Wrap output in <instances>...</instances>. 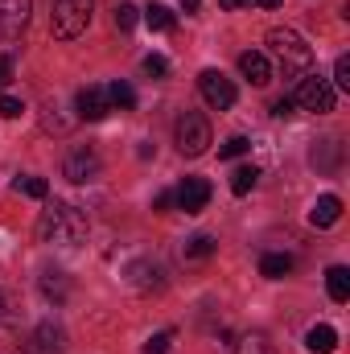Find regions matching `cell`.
Masks as SVG:
<instances>
[{"label": "cell", "mask_w": 350, "mask_h": 354, "mask_svg": "<svg viewBox=\"0 0 350 354\" xmlns=\"http://www.w3.org/2000/svg\"><path fill=\"white\" fill-rule=\"evenodd\" d=\"M87 227L91 223L79 206L54 202V206H46L42 218H37V239H42V243H58V248H75V243L87 239Z\"/></svg>", "instance_id": "cell-1"}, {"label": "cell", "mask_w": 350, "mask_h": 354, "mask_svg": "<svg viewBox=\"0 0 350 354\" xmlns=\"http://www.w3.org/2000/svg\"><path fill=\"white\" fill-rule=\"evenodd\" d=\"M268 50H272V58L280 62L284 79L305 75V71L313 66V46H309L297 29H272V33H268Z\"/></svg>", "instance_id": "cell-2"}, {"label": "cell", "mask_w": 350, "mask_h": 354, "mask_svg": "<svg viewBox=\"0 0 350 354\" xmlns=\"http://www.w3.org/2000/svg\"><path fill=\"white\" fill-rule=\"evenodd\" d=\"M91 8H95V0H54V37H62V41H75V37H83L91 25Z\"/></svg>", "instance_id": "cell-3"}, {"label": "cell", "mask_w": 350, "mask_h": 354, "mask_svg": "<svg viewBox=\"0 0 350 354\" xmlns=\"http://www.w3.org/2000/svg\"><path fill=\"white\" fill-rule=\"evenodd\" d=\"M293 103H297V107H305V111L326 115V111H334L338 91H334L330 79H322V75H301V79H297V91H293Z\"/></svg>", "instance_id": "cell-4"}, {"label": "cell", "mask_w": 350, "mask_h": 354, "mask_svg": "<svg viewBox=\"0 0 350 354\" xmlns=\"http://www.w3.org/2000/svg\"><path fill=\"white\" fill-rule=\"evenodd\" d=\"M174 136H177L181 157H202V153L210 149V124H206V115H198V111H185V115L177 120Z\"/></svg>", "instance_id": "cell-5"}, {"label": "cell", "mask_w": 350, "mask_h": 354, "mask_svg": "<svg viewBox=\"0 0 350 354\" xmlns=\"http://www.w3.org/2000/svg\"><path fill=\"white\" fill-rule=\"evenodd\" d=\"M198 91H202V99H206L214 111L235 107V83H231L223 71H202V75H198Z\"/></svg>", "instance_id": "cell-6"}, {"label": "cell", "mask_w": 350, "mask_h": 354, "mask_svg": "<svg viewBox=\"0 0 350 354\" xmlns=\"http://www.w3.org/2000/svg\"><path fill=\"white\" fill-rule=\"evenodd\" d=\"M206 202H210V181H206V177H185L174 189V206L185 210V214H202Z\"/></svg>", "instance_id": "cell-7"}, {"label": "cell", "mask_w": 350, "mask_h": 354, "mask_svg": "<svg viewBox=\"0 0 350 354\" xmlns=\"http://www.w3.org/2000/svg\"><path fill=\"white\" fill-rule=\"evenodd\" d=\"M29 25V0H0V46L17 41Z\"/></svg>", "instance_id": "cell-8"}, {"label": "cell", "mask_w": 350, "mask_h": 354, "mask_svg": "<svg viewBox=\"0 0 350 354\" xmlns=\"http://www.w3.org/2000/svg\"><path fill=\"white\" fill-rule=\"evenodd\" d=\"M62 174L71 177V181H95V177L103 174V161H99V153L95 149H71V157H66V165H62Z\"/></svg>", "instance_id": "cell-9"}, {"label": "cell", "mask_w": 350, "mask_h": 354, "mask_svg": "<svg viewBox=\"0 0 350 354\" xmlns=\"http://www.w3.org/2000/svg\"><path fill=\"white\" fill-rule=\"evenodd\" d=\"M75 103H79V120H91V124H99V120L111 111V103H107V87H95V83L79 91Z\"/></svg>", "instance_id": "cell-10"}, {"label": "cell", "mask_w": 350, "mask_h": 354, "mask_svg": "<svg viewBox=\"0 0 350 354\" xmlns=\"http://www.w3.org/2000/svg\"><path fill=\"white\" fill-rule=\"evenodd\" d=\"M128 280H132L140 292L165 288V272H161V264H153V260H136V264H128Z\"/></svg>", "instance_id": "cell-11"}, {"label": "cell", "mask_w": 350, "mask_h": 354, "mask_svg": "<svg viewBox=\"0 0 350 354\" xmlns=\"http://www.w3.org/2000/svg\"><path fill=\"white\" fill-rule=\"evenodd\" d=\"M239 71H243V79H252L256 87H268V83H272L268 54H260V50H248V54H239Z\"/></svg>", "instance_id": "cell-12"}, {"label": "cell", "mask_w": 350, "mask_h": 354, "mask_svg": "<svg viewBox=\"0 0 350 354\" xmlns=\"http://www.w3.org/2000/svg\"><path fill=\"white\" fill-rule=\"evenodd\" d=\"M338 218H342V198H334V194H322L313 202V210H309V223L313 227H334Z\"/></svg>", "instance_id": "cell-13"}, {"label": "cell", "mask_w": 350, "mask_h": 354, "mask_svg": "<svg viewBox=\"0 0 350 354\" xmlns=\"http://www.w3.org/2000/svg\"><path fill=\"white\" fill-rule=\"evenodd\" d=\"M305 346L313 354H334L338 351V330H334V326H313V330L305 334Z\"/></svg>", "instance_id": "cell-14"}, {"label": "cell", "mask_w": 350, "mask_h": 354, "mask_svg": "<svg viewBox=\"0 0 350 354\" xmlns=\"http://www.w3.org/2000/svg\"><path fill=\"white\" fill-rule=\"evenodd\" d=\"M326 292H330V301H350V268L334 264L330 272H326Z\"/></svg>", "instance_id": "cell-15"}, {"label": "cell", "mask_w": 350, "mask_h": 354, "mask_svg": "<svg viewBox=\"0 0 350 354\" xmlns=\"http://www.w3.org/2000/svg\"><path fill=\"white\" fill-rule=\"evenodd\" d=\"M214 252H219V239L214 235H194V239L181 243V256L185 260H210Z\"/></svg>", "instance_id": "cell-16"}, {"label": "cell", "mask_w": 350, "mask_h": 354, "mask_svg": "<svg viewBox=\"0 0 350 354\" xmlns=\"http://www.w3.org/2000/svg\"><path fill=\"white\" fill-rule=\"evenodd\" d=\"M293 272V256H284V252H268L260 260V276H268V280H284Z\"/></svg>", "instance_id": "cell-17"}, {"label": "cell", "mask_w": 350, "mask_h": 354, "mask_svg": "<svg viewBox=\"0 0 350 354\" xmlns=\"http://www.w3.org/2000/svg\"><path fill=\"white\" fill-rule=\"evenodd\" d=\"M107 103H111V107H120V111H132V107H136V91L128 87L124 79H116V83L107 87Z\"/></svg>", "instance_id": "cell-18"}, {"label": "cell", "mask_w": 350, "mask_h": 354, "mask_svg": "<svg viewBox=\"0 0 350 354\" xmlns=\"http://www.w3.org/2000/svg\"><path fill=\"white\" fill-rule=\"evenodd\" d=\"M256 181H260V169H256V165H239V169L231 174V194H239V198H243V194H252V189H256Z\"/></svg>", "instance_id": "cell-19"}, {"label": "cell", "mask_w": 350, "mask_h": 354, "mask_svg": "<svg viewBox=\"0 0 350 354\" xmlns=\"http://www.w3.org/2000/svg\"><path fill=\"white\" fill-rule=\"evenodd\" d=\"M145 21H149L153 33H169V29H174V12H169L165 4H149V8H145Z\"/></svg>", "instance_id": "cell-20"}, {"label": "cell", "mask_w": 350, "mask_h": 354, "mask_svg": "<svg viewBox=\"0 0 350 354\" xmlns=\"http://www.w3.org/2000/svg\"><path fill=\"white\" fill-rule=\"evenodd\" d=\"M12 189L25 194V198H46V194H50V181H46V177H17Z\"/></svg>", "instance_id": "cell-21"}, {"label": "cell", "mask_w": 350, "mask_h": 354, "mask_svg": "<svg viewBox=\"0 0 350 354\" xmlns=\"http://www.w3.org/2000/svg\"><path fill=\"white\" fill-rule=\"evenodd\" d=\"M231 354H272V351H268L264 334H243L239 342H231Z\"/></svg>", "instance_id": "cell-22"}, {"label": "cell", "mask_w": 350, "mask_h": 354, "mask_svg": "<svg viewBox=\"0 0 350 354\" xmlns=\"http://www.w3.org/2000/svg\"><path fill=\"white\" fill-rule=\"evenodd\" d=\"M58 111H62L58 103H46V111H42V128H46V132H66V128L75 124V120H62Z\"/></svg>", "instance_id": "cell-23"}, {"label": "cell", "mask_w": 350, "mask_h": 354, "mask_svg": "<svg viewBox=\"0 0 350 354\" xmlns=\"http://www.w3.org/2000/svg\"><path fill=\"white\" fill-rule=\"evenodd\" d=\"M248 149H252V140H248V136H231L227 145H219V157H223V161H235V157H243Z\"/></svg>", "instance_id": "cell-24"}, {"label": "cell", "mask_w": 350, "mask_h": 354, "mask_svg": "<svg viewBox=\"0 0 350 354\" xmlns=\"http://www.w3.org/2000/svg\"><path fill=\"white\" fill-rule=\"evenodd\" d=\"M37 338H42V351H54V354L66 351V346H62V330H58V326H42V330H37Z\"/></svg>", "instance_id": "cell-25"}, {"label": "cell", "mask_w": 350, "mask_h": 354, "mask_svg": "<svg viewBox=\"0 0 350 354\" xmlns=\"http://www.w3.org/2000/svg\"><path fill=\"white\" fill-rule=\"evenodd\" d=\"M132 25H136V4H128V0H124V4H116V29H120V33H128Z\"/></svg>", "instance_id": "cell-26"}, {"label": "cell", "mask_w": 350, "mask_h": 354, "mask_svg": "<svg viewBox=\"0 0 350 354\" xmlns=\"http://www.w3.org/2000/svg\"><path fill=\"white\" fill-rule=\"evenodd\" d=\"M140 66H145V75H149V79H165V75H169V62H165L161 54H149Z\"/></svg>", "instance_id": "cell-27"}, {"label": "cell", "mask_w": 350, "mask_h": 354, "mask_svg": "<svg viewBox=\"0 0 350 354\" xmlns=\"http://www.w3.org/2000/svg\"><path fill=\"white\" fill-rule=\"evenodd\" d=\"M169 342H174V334H153L145 342V354H169Z\"/></svg>", "instance_id": "cell-28"}, {"label": "cell", "mask_w": 350, "mask_h": 354, "mask_svg": "<svg viewBox=\"0 0 350 354\" xmlns=\"http://www.w3.org/2000/svg\"><path fill=\"white\" fill-rule=\"evenodd\" d=\"M334 83H338L342 91H350V58H347V54L334 62Z\"/></svg>", "instance_id": "cell-29"}, {"label": "cell", "mask_w": 350, "mask_h": 354, "mask_svg": "<svg viewBox=\"0 0 350 354\" xmlns=\"http://www.w3.org/2000/svg\"><path fill=\"white\" fill-rule=\"evenodd\" d=\"M0 115H4V120H17V115H21V99L0 95Z\"/></svg>", "instance_id": "cell-30"}, {"label": "cell", "mask_w": 350, "mask_h": 354, "mask_svg": "<svg viewBox=\"0 0 350 354\" xmlns=\"http://www.w3.org/2000/svg\"><path fill=\"white\" fill-rule=\"evenodd\" d=\"M169 206H174V194H169V189H161V194L153 198V210H157V214H169Z\"/></svg>", "instance_id": "cell-31"}, {"label": "cell", "mask_w": 350, "mask_h": 354, "mask_svg": "<svg viewBox=\"0 0 350 354\" xmlns=\"http://www.w3.org/2000/svg\"><path fill=\"white\" fill-rule=\"evenodd\" d=\"M8 83H12V58L0 54V87H8Z\"/></svg>", "instance_id": "cell-32"}, {"label": "cell", "mask_w": 350, "mask_h": 354, "mask_svg": "<svg viewBox=\"0 0 350 354\" xmlns=\"http://www.w3.org/2000/svg\"><path fill=\"white\" fill-rule=\"evenodd\" d=\"M293 107H297V103H293V95H284V99H276V103H272V111H276V115H293Z\"/></svg>", "instance_id": "cell-33"}, {"label": "cell", "mask_w": 350, "mask_h": 354, "mask_svg": "<svg viewBox=\"0 0 350 354\" xmlns=\"http://www.w3.org/2000/svg\"><path fill=\"white\" fill-rule=\"evenodd\" d=\"M223 8H243V4H252V0H219Z\"/></svg>", "instance_id": "cell-34"}, {"label": "cell", "mask_w": 350, "mask_h": 354, "mask_svg": "<svg viewBox=\"0 0 350 354\" xmlns=\"http://www.w3.org/2000/svg\"><path fill=\"white\" fill-rule=\"evenodd\" d=\"M198 4H202V0H181V8H185V12H198Z\"/></svg>", "instance_id": "cell-35"}, {"label": "cell", "mask_w": 350, "mask_h": 354, "mask_svg": "<svg viewBox=\"0 0 350 354\" xmlns=\"http://www.w3.org/2000/svg\"><path fill=\"white\" fill-rule=\"evenodd\" d=\"M4 317H8V297L0 292V322H4Z\"/></svg>", "instance_id": "cell-36"}, {"label": "cell", "mask_w": 350, "mask_h": 354, "mask_svg": "<svg viewBox=\"0 0 350 354\" xmlns=\"http://www.w3.org/2000/svg\"><path fill=\"white\" fill-rule=\"evenodd\" d=\"M260 8H280V0H256Z\"/></svg>", "instance_id": "cell-37"}]
</instances>
